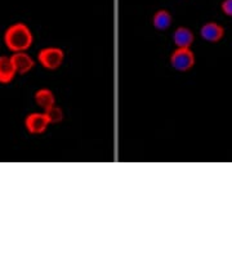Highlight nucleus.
Segmentation results:
<instances>
[{
	"label": "nucleus",
	"mask_w": 232,
	"mask_h": 255,
	"mask_svg": "<svg viewBox=\"0 0 232 255\" xmlns=\"http://www.w3.org/2000/svg\"><path fill=\"white\" fill-rule=\"evenodd\" d=\"M17 75L10 57L0 56V84H9Z\"/></svg>",
	"instance_id": "8"
},
{
	"label": "nucleus",
	"mask_w": 232,
	"mask_h": 255,
	"mask_svg": "<svg viewBox=\"0 0 232 255\" xmlns=\"http://www.w3.org/2000/svg\"><path fill=\"white\" fill-rule=\"evenodd\" d=\"M35 102H36L37 106L45 111L49 107H52L53 105H56V97H54V94H53L50 89L43 88V89H39L35 93Z\"/></svg>",
	"instance_id": "9"
},
{
	"label": "nucleus",
	"mask_w": 232,
	"mask_h": 255,
	"mask_svg": "<svg viewBox=\"0 0 232 255\" xmlns=\"http://www.w3.org/2000/svg\"><path fill=\"white\" fill-rule=\"evenodd\" d=\"M200 35L203 40L208 41V43H218L225 36V28L217 22H207L201 26Z\"/></svg>",
	"instance_id": "5"
},
{
	"label": "nucleus",
	"mask_w": 232,
	"mask_h": 255,
	"mask_svg": "<svg viewBox=\"0 0 232 255\" xmlns=\"http://www.w3.org/2000/svg\"><path fill=\"white\" fill-rule=\"evenodd\" d=\"M32 41H34L32 32L25 23L21 22L9 26L4 34V43L13 53L26 52L32 45Z\"/></svg>",
	"instance_id": "1"
},
{
	"label": "nucleus",
	"mask_w": 232,
	"mask_h": 255,
	"mask_svg": "<svg viewBox=\"0 0 232 255\" xmlns=\"http://www.w3.org/2000/svg\"><path fill=\"white\" fill-rule=\"evenodd\" d=\"M195 41V35L187 27H178L173 32V43L177 48H191Z\"/></svg>",
	"instance_id": "7"
},
{
	"label": "nucleus",
	"mask_w": 232,
	"mask_h": 255,
	"mask_svg": "<svg viewBox=\"0 0 232 255\" xmlns=\"http://www.w3.org/2000/svg\"><path fill=\"white\" fill-rule=\"evenodd\" d=\"M10 59H12L13 65H14L17 74L25 75L34 69L35 61L26 52H15V53L12 54Z\"/></svg>",
	"instance_id": "6"
},
{
	"label": "nucleus",
	"mask_w": 232,
	"mask_h": 255,
	"mask_svg": "<svg viewBox=\"0 0 232 255\" xmlns=\"http://www.w3.org/2000/svg\"><path fill=\"white\" fill-rule=\"evenodd\" d=\"M48 118L44 112H34L30 115L26 116L25 119V127L30 134H43L46 130V128L49 127Z\"/></svg>",
	"instance_id": "4"
},
{
	"label": "nucleus",
	"mask_w": 232,
	"mask_h": 255,
	"mask_svg": "<svg viewBox=\"0 0 232 255\" xmlns=\"http://www.w3.org/2000/svg\"><path fill=\"white\" fill-rule=\"evenodd\" d=\"M172 22H173L172 14L165 9L158 10L154 14V17H152V25L159 31H165V30H168L172 26Z\"/></svg>",
	"instance_id": "10"
},
{
	"label": "nucleus",
	"mask_w": 232,
	"mask_h": 255,
	"mask_svg": "<svg viewBox=\"0 0 232 255\" xmlns=\"http://www.w3.org/2000/svg\"><path fill=\"white\" fill-rule=\"evenodd\" d=\"M63 59H65L63 50L57 47L44 48L37 54V61H39V63L43 66L44 69L50 70V71L59 69L62 63H63Z\"/></svg>",
	"instance_id": "3"
},
{
	"label": "nucleus",
	"mask_w": 232,
	"mask_h": 255,
	"mask_svg": "<svg viewBox=\"0 0 232 255\" xmlns=\"http://www.w3.org/2000/svg\"><path fill=\"white\" fill-rule=\"evenodd\" d=\"M221 9L226 16L232 17V0H223L221 4Z\"/></svg>",
	"instance_id": "12"
},
{
	"label": "nucleus",
	"mask_w": 232,
	"mask_h": 255,
	"mask_svg": "<svg viewBox=\"0 0 232 255\" xmlns=\"http://www.w3.org/2000/svg\"><path fill=\"white\" fill-rule=\"evenodd\" d=\"M44 114H45L46 118H48L49 124H59V123L63 120V118H65V114H63L62 109L57 106V105H53L52 107L45 110Z\"/></svg>",
	"instance_id": "11"
},
{
	"label": "nucleus",
	"mask_w": 232,
	"mask_h": 255,
	"mask_svg": "<svg viewBox=\"0 0 232 255\" xmlns=\"http://www.w3.org/2000/svg\"><path fill=\"white\" fill-rule=\"evenodd\" d=\"M195 54L190 48H177L170 56V65L176 71L187 72L195 66Z\"/></svg>",
	"instance_id": "2"
}]
</instances>
